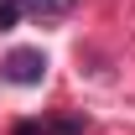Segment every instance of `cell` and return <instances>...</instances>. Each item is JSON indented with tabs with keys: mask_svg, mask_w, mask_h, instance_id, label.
<instances>
[{
	"mask_svg": "<svg viewBox=\"0 0 135 135\" xmlns=\"http://www.w3.org/2000/svg\"><path fill=\"white\" fill-rule=\"evenodd\" d=\"M0 78L5 83H16V88H31L47 78V57H42V47H16L5 62H0Z\"/></svg>",
	"mask_w": 135,
	"mask_h": 135,
	"instance_id": "6da1fadb",
	"label": "cell"
},
{
	"mask_svg": "<svg viewBox=\"0 0 135 135\" xmlns=\"http://www.w3.org/2000/svg\"><path fill=\"white\" fill-rule=\"evenodd\" d=\"M78 0H21V11L26 16H68Z\"/></svg>",
	"mask_w": 135,
	"mask_h": 135,
	"instance_id": "7a4b0ae2",
	"label": "cell"
},
{
	"mask_svg": "<svg viewBox=\"0 0 135 135\" xmlns=\"http://www.w3.org/2000/svg\"><path fill=\"white\" fill-rule=\"evenodd\" d=\"M21 16H26V11H21V0H0V31H11Z\"/></svg>",
	"mask_w": 135,
	"mask_h": 135,
	"instance_id": "3957f363",
	"label": "cell"
}]
</instances>
